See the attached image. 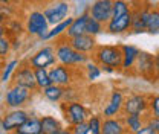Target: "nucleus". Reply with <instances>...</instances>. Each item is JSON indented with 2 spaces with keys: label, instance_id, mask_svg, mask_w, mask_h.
<instances>
[{
  "label": "nucleus",
  "instance_id": "obj_1",
  "mask_svg": "<svg viewBox=\"0 0 159 134\" xmlns=\"http://www.w3.org/2000/svg\"><path fill=\"white\" fill-rule=\"evenodd\" d=\"M57 43H55V58H57V63L63 64V66H69V67H81L84 66L89 59H90V55L89 54H83V52H78L75 50L70 44L67 38L64 35L58 37Z\"/></svg>",
  "mask_w": 159,
  "mask_h": 134
},
{
  "label": "nucleus",
  "instance_id": "obj_2",
  "mask_svg": "<svg viewBox=\"0 0 159 134\" xmlns=\"http://www.w3.org/2000/svg\"><path fill=\"white\" fill-rule=\"evenodd\" d=\"M92 59L98 66H110L115 70H121L122 66V50L121 46H97L92 52Z\"/></svg>",
  "mask_w": 159,
  "mask_h": 134
},
{
  "label": "nucleus",
  "instance_id": "obj_3",
  "mask_svg": "<svg viewBox=\"0 0 159 134\" xmlns=\"http://www.w3.org/2000/svg\"><path fill=\"white\" fill-rule=\"evenodd\" d=\"M34 95V90L19 84H11L5 93V107L8 108H23Z\"/></svg>",
  "mask_w": 159,
  "mask_h": 134
},
{
  "label": "nucleus",
  "instance_id": "obj_4",
  "mask_svg": "<svg viewBox=\"0 0 159 134\" xmlns=\"http://www.w3.org/2000/svg\"><path fill=\"white\" fill-rule=\"evenodd\" d=\"M25 31L31 35V37H37V38L43 40L44 35L49 31V23L46 20V15L43 14V11H31L28 19H26V24H25Z\"/></svg>",
  "mask_w": 159,
  "mask_h": 134
},
{
  "label": "nucleus",
  "instance_id": "obj_5",
  "mask_svg": "<svg viewBox=\"0 0 159 134\" xmlns=\"http://www.w3.org/2000/svg\"><path fill=\"white\" fill-rule=\"evenodd\" d=\"M12 84H19L23 87H28L34 92H37V82H35V75H34V67L26 61V63H20L16 67L14 73H12Z\"/></svg>",
  "mask_w": 159,
  "mask_h": 134
},
{
  "label": "nucleus",
  "instance_id": "obj_6",
  "mask_svg": "<svg viewBox=\"0 0 159 134\" xmlns=\"http://www.w3.org/2000/svg\"><path fill=\"white\" fill-rule=\"evenodd\" d=\"M61 111L64 115V119L67 120V123L72 127L75 123H80L83 120H87L89 117V111L87 108L78 102V101H69V102H64L61 105Z\"/></svg>",
  "mask_w": 159,
  "mask_h": 134
},
{
  "label": "nucleus",
  "instance_id": "obj_7",
  "mask_svg": "<svg viewBox=\"0 0 159 134\" xmlns=\"http://www.w3.org/2000/svg\"><path fill=\"white\" fill-rule=\"evenodd\" d=\"M43 14L46 15V20L49 24H57L60 21L69 17L70 14V3L67 0H55L52 5L46 6L43 9Z\"/></svg>",
  "mask_w": 159,
  "mask_h": 134
},
{
  "label": "nucleus",
  "instance_id": "obj_8",
  "mask_svg": "<svg viewBox=\"0 0 159 134\" xmlns=\"http://www.w3.org/2000/svg\"><path fill=\"white\" fill-rule=\"evenodd\" d=\"M28 117H29V113L26 110H23V108H9L5 115L0 117L2 131H6V133L16 131Z\"/></svg>",
  "mask_w": 159,
  "mask_h": 134
},
{
  "label": "nucleus",
  "instance_id": "obj_9",
  "mask_svg": "<svg viewBox=\"0 0 159 134\" xmlns=\"http://www.w3.org/2000/svg\"><path fill=\"white\" fill-rule=\"evenodd\" d=\"M28 63L34 67V69H49L51 66L57 64V58H55V47L54 46H43L39 49L32 57L28 59Z\"/></svg>",
  "mask_w": 159,
  "mask_h": 134
},
{
  "label": "nucleus",
  "instance_id": "obj_10",
  "mask_svg": "<svg viewBox=\"0 0 159 134\" xmlns=\"http://www.w3.org/2000/svg\"><path fill=\"white\" fill-rule=\"evenodd\" d=\"M87 12L90 17L106 24L113 15V0H93L89 5Z\"/></svg>",
  "mask_w": 159,
  "mask_h": 134
},
{
  "label": "nucleus",
  "instance_id": "obj_11",
  "mask_svg": "<svg viewBox=\"0 0 159 134\" xmlns=\"http://www.w3.org/2000/svg\"><path fill=\"white\" fill-rule=\"evenodd\" d=\"M49 70V78H51V82L52 84H57L61 87H67V85H72L74 82V67H69V66H63V64H54L51 66Z\"/></svg>",
  "mask_w": 159,
  "mask_h": 134
},
{
  "label": "nucleus",
  "instance_id": "obj_12",
  "mask_svg": "<svg viewBox=\"0 0 159 134\" xmlns=\"http://www.w3.org/2000/svg\"><path fill=\"white\" fill-rule=\"evenodd\" d=\"M133 67H136V73L141 75L142 78H145V79L156 78V73H155V55H152L148 52H141L139 50Z\"/></svg>",
  "mask_w": 159,
  "mask_h": 134
},
{
  "label": "nucleus",
  "instance_id": "obj_13",
  "mask_svg": "<svg viewBox=\"0 0 159 134\" xmlns=\"http://www.w3.org/2000/svg\"><path fill=\"white\" fill-rule=\"evenodd\" d=\"M148 111V97L145 95H132L124 99L122 115H144Z\"/></svg>",
  "mask_w": 159,
  "mask_h": 134
},
{
  "label": "nucleus",
  "instance_id": "obj_14",
  "mask_svg": "<svg viewBox=\"0 0 159 134\" xmlns=\"http://www.w3.org/2000/svg\"><path fill=\"white\" fill-rule=\"evenodd\" d=\"M130 28H132V11H129L122 15H118V17H112L104 24V29L112 35L125 34L130 31Z\"/></svg>",
  "mask_w": 159,
  "mask_h": 134
},
{
  "label": "nucleus",
  "instance_id": "obj_15",
  "mask_svg": "<svg viewBox=\"0 0 159 134\" xmlns=\"http://www.w3.org/2000/svg\"><path fill=\"white\" fill-rule=\"evenodd\" d=\"M69 41V44L75 49V50H78V52H83V54H92L93 50H95V47H97V40L93 35H90V34H81V35H75V37H72V38H67Z\"/></svg>",
  "mask_w": 159,
  "mask_h": 134
},
{
  "label": "nucleus",
  "instance_id": "obj_16",
  "mask_svg": "<svg viewBox=\"0 0 159 134\" xmlns=\"http://www.w3.org/2000/svg\"><path fill=\"white\" fill-rule=\"evenodd\" d=\"M122 104H124V95L121 90H112L109 104L104 107L102 116L104 117H113V116L122 115Z\"/></svg>",
  "mask_w": 159,
  "mask_h": 134
},
{
  "label": "nucleus",
  "instance_id": "obj_17",
  "mask_svg": "<svg viewBox=\"0 0 159 134\" xmlns=\"http://www.w3.org/2000/svg\"><path fill=\"white\" fill-rule=\"evenodd\" d=\"M150 9L152 8L145 6V8H138V9L132 11V28H130V31L133 34H142V32H145Z\"/></svg>",
  "mask_w": 159,
  "mask_h": 134
},
{
  "label": "nucleus",
  "instance_id": "obj_18",
  "mask_svg": "<svg viewBox=\"0 0 159 134\" xmlns=\"http://www.w3.org/2000/svg\"><path fill=\"white\" fill-rule=\"evenodd\" d=\"M125 131V125L122 117H104L101 123V134H122Z\"/></svg>",
  "mask_w": 159,
  "mask_h": 134
},
{
  "label": "nucleus",
  "instance_id": "obj_19",
  "mask_svg": "<svg viewBox=\"0 0 159 134\" xmlns=\"http://www.w3.org/2000/svg\"><path fill=\"white\" fill-rule=\"evenodd\" d=\"M121 50H122V66H121V70L129 72L130 69H133V64L136 61L139 49L136 46H133V44H122Z\"/></svg>",
  "mask_w": 159,
  "mask_h": 134
},
{
  "label": "nucleus",
  "instance_id": "obj_20",
  "mask_svg": "<svg viewBox=\"0 0 159 134\" xmlns=\"http://www.w3.org/2000/svg\"><path fill=\"white\" fill-rule=\"evenodd\" d=\"M87 11L83 12L78 17H74L72 23L69 24V28L66 29L64 32V37L66 38H72L75 35H81V34H86V20H87Z\"/></svg>",
  "mask_w": 159,
  "mask_h": 134
},
{
  "label": "nucleus",
  "instance_id": "obj_21",
  "mask_svg": "<svg viewBox=\"0 0 159 134\" xmlns=\"http://www.w3.org/2000/svg\"><path fill=\"white\" fill-rule=\"evenodd\" d=\"M41 134H60L61 133V123L54 116H43L40 117Z\"/></svg>",
  "mask_w": 159,
  "mask_h": 134
},
{
  "label": "nucleus",
  "instance_id": "obj_22",
  "mask_svg": "<svg viewBox=\"0 0 159 134\" xmlns=\"http://www.w3.org/2000/svg\"><path fill=\"white\" fill-rule=\"evenodd\" d=\"M14 133H17V134H41L40 119L39 117H34V116H29Z\"/></svg>",
  "mask_w": 159,
  "mask_h": 134
},
{
  "label": "nucleus",
  "instance_id": "obj_23",
  "mask_svg": "<svg viewBox=\"0 0 159 134\" xmlns=\"http://www.w3.org/2000/svg\"><path fill=\"white\" fill-rule=\"evenodd\" d=\"M72 20H74V17H67V19L63 20V21H60V23H57V24H54V28L49 29L48 34L44 35L43 41H48V40H52V38H58V37H61V35H64V32H66V29L69 28V24L72 23Z\"/></svg>",
  "mask_w": 159,
  "mask_h": 134
},
{
  "label": "nucleus",
  "instance_id": "obj_24",
  "mask_svg": "<svg viewBox=\"0 0 159 134\" xmlns=\"http://www.w3.org/2000/svg\"><path fill=\"white\" fill-rule=\"evenodd\" d=\"M125 130H129L130 133H138L139 128L144 127L145 119L142 117V115H124L122 116Z\"/></svg>",
  "mask_w": 159,
  "mask_h": 134
},
{
  "label": "nucleus",
  "instance_id": "obj_25",
  "mask_svg": "<svg viewBox=\"0 0 159 134\" xmlns=\"http://www.w3.org/2000/svg\"><path fill=\"white\" fill-rule=\"evenodd\" d=\"M43 96L51 101V102H60L63 101V95H64V87L57 85V84H49L48 87H44L43 90Z\"/></svg>",
  "mask_w": 159,
  "mask_h": 134
},
{
  "label": "nucleus",
  "instance_id": "obj_26",
  "mask_svg": "<svg viewBox=\"0 0 159 134\" xmlns=\"http://www.w3.org/2000/svg\"><path fill=\"white\" fill-rule=\"evenodd\" d=\"M145 32L153 34V35H159V8H152L150 9Z\"/></svg>",
  "mask_w": 159,
  "mask_h": 134
},
{
  "label": "nucleus",
  "instance_id": "obj_27",
  "mask_svg": "<svg viewBox=\"0 0 159 134\" xmlns=\"http://www.w3.org/2000/svg\"><path fill=\"white\" fill-rule=\"evenodd\" d=\"M20 64L19 59H11V61H8L6 64H5V67L2 69V72H0V82L2 84H6V82H9L11 81V76H12V73H14V70H16V67Z\"/></svg>",
  "mask_w": 159,
  "mask_h": 134
},
{
  "label": "nucleus",
  "instance_id": "obj_28",
  "mask_svg": "<svg viewBox=\"0 0 159 134\" xmlns=\"http://www.w3.org/2000/svg\"><path fill=\"white\" fill-rule=\"evenodd\" d=\"M34 75H35V82H37V89L43 90L44 87H48L51 82V78H49V70L48 69H34Z\"/></svg>",
  "mask_w": 159,
  "mask_h": 134
},
{
  "label": "nucleus",
  "instance_id": "obj_29",
  "mask_svg": "<svg viewBox=\"0 0 159 134\" xmlns=\"http://www.w3.org/2000/svg\"><path fill=\"white\" fill-rule=\"evenodd\" d=\"M102 31H104V24L101 21H98V20H95L93 17L87 15V20H86V34H90V35L97 37Z\"/></svg>",
  "mask_w": 159,
  "mask_h": 134
},
{
  "label": "nucleus",
  "instance_id": "obj_30",
  "mask_svg": "<svg viewBox=\"0 0 159 134\" xmlns=\"http://www.w3.org/2000/svg\"><path fill=\"white\" fill-rule=\"evenodd\" d=\"M84 69H86V79H89V81H95V79H98L101 76V67L93 59L92 61L89 59L84 64Z\"/></svg>",
  "mask_w": 159,
  "mask_h": 134
},
{
  "label": "nucleus",
  "instance_id": "obj_31",
  "mask_svg": "<svg viewBox=\"0 0 159 134\" xmlns=\"http://www.w3.org/2000/svg\"><path fill=\"white\" fill-rule=\"evenodd\" d=\"M129 11H132V8H130V3L127 0H113V15L112 17L122 15Z\"/></svg>",
  "mask_w": 159,
  "mask_h": 134
},
{
  "label": "nucleus",
  "instance_id": "obj_32",
  "mask_svg": "<svg viewBox=\"0 0 159 134\" xmlns=\"http://www.w3.org/2000/svg\"><path fill=\"white\" fill-rule=\"evenodd\" d=\"M101 123H102V120L99 116L87 117V125H89L87 134H101Z\"/></svg>",
  "mask_w": 159,
  "mask_h": 134
},
{
  "label": "nucleus",
  "instance_id": "obj_33",
  "mask_svg": "<svg viewBox=\"0 0 159 134\" xmlns=\"http://www.w3.org/2000/svg\"><path fill=\"white\" fill-rule=\"evenodd\" d=\"M12 50V43L6 35H0V57L8 58Z\"/></svg>",
  "mask_w": 159,
  "mask_h": 134
},
{
  "label": "nucleus",
  "instance_id": "obj_34",
  "mask_svg": "<svg viewBox=\"0 0 159 134\" xmlns=\"http://www.w3.org/2000/svg\"><path fill=\"white\" fill-rule=\"evenodd\" d=\"M148 111L153 117H159V95H155L148 99Z\"/></svg>",
  "mask_w": 159,
  "mask_h": 134
},
{
  "label": "nucleus",
  "instance_id": "obj_35",
  "mask_svg": "<svg viewBox=\"0 0 159 134\" xmlns=\"http://www.w3.org/2000/svg\"><path fill=\"white\" fill-rule=\"evenodd\" d=\"M87 130H89L87 120H83V122H80V123L72 125V130H70V133H74V134H87Z\"/></svg>",
  "mask_w": 159,
  "mask_h": 134
},
{
  "label": "nucleus",
  "instance_id": "obj_36",
  "mask_svg": "<svg viewBox=\"0 0 159 134\" xmlns=\"http://www.w3.org/2000/svg\"><path fill=\"white\" fill-rule=\"evenodd\" d=\"M145 123L152 128L153 134H159V117L147 116V117H145Z\"/></svg>",
  "mask_w": 159,
  "mask_h": 134
},
{
  "label": "nucleus",
  "instance_id": "obj_37",
  "mask_svg": "<svg viewBox=\"0 0 159 134\" xmlns=\"http://www.w3.org/2000/svg\"><path fill=\"white\" fill-rule=\"evenodd\" d=\"M6 20H8V14H6L5 8L0 5V24H5V23H6Z\"/></svg>",
  "mask_w": 159,
  "mask_h": 134
},
{
  "label": "nucleus",
  "instance_id": "obj_38",
  "mask_svg": "<svg viewBox=\"0 0 159 134\" xmlns=\"http://www.w3.org/2000/svg\"><path fill=\"white\" fill-rule=\"evenodd\" d=\"M155 73H156V79H159V52L155 55Z\"/></svg>",
  "mask_w": 159,
  "mask_h": 134
},
{
  "label": "nucleus",
  "instance_id": "obj_39",
  "mask_svg": "<svg viewBox=\"0 0 159 134\" xmlns=\"http://www.w3.org/2000/svg\"><path fill=\"white\" fill-rule=\"evenodd\" d=\"M8 31H6V26L5 24H0V35H6Z\"/></svg>",
  "mask_w": 159,
  "mask_h": 134
},
{
  "label": "nucleus",
  "instance_id": "obj_40",
  "mask_svg": "<svg viewBox=\"0 0 159 134\" xmlns=\"http://www.w3.org/2000/svg\"><path fill=\"white\" fill-rule=\"evenodd\" d=\"M6 58H3V57H0V72H2V69L5 67V64H6V61H5Z\"/></svg>",
  "mask_w": 159,
  "mask_h": 134
},
{
  "label": "nucleus",
  "instance_id": "obj_41",
  "mask_svg": "<svg viewBox=\"0 0 159 134\" xmlns=\"http://www.w3.org/2000/svg\"><path fill=\"white\" fill-rule=\"evenodd\" d=\"M12 2H16V0H2V5H11Z\"/></svg>",
  "mask_w": 159,
  "mask_h": 134
},
{
  "label": "nucleus",
  "instance_id": "obj_42",
  "mask_svg": "<svg viewBox=\"0 0 159 134\" xmlns=\"http://www.w3.org/2000/svg\"><path fill=\"white\" fill-rule=\"evenodd\" d=\"M0 131H2V120H0Z\"/></svg>",
  "mask_w": 159,
  "mask_h": 134
},
{
  "label": "nucleus",
  "instance_id": "obj_43",
  "mask_svg": "<svg viewBox=\"0 0 159 134\" xmlns=\"http://www.w3.org/2000/svg\"><path fill=\"white\" fill-rule=\"evenodd\" d=\"M0 5H2V0H0Z\"/></svg>",
  "mask_w": 159,
  "mask_h": 134
}]
</instances>
